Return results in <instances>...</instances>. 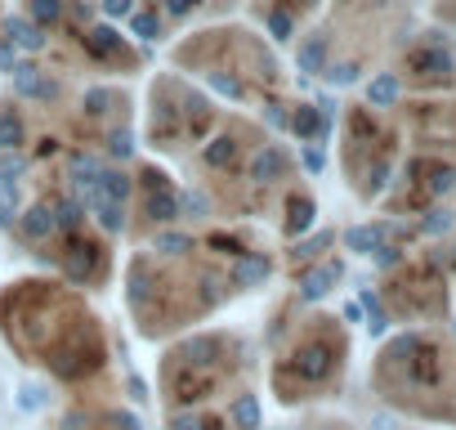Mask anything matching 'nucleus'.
Here are the masks:
<instances>
[{
  "label": "nucleus",
  "mask_w": 456,
  "mask_h": 430,
  "mask_svg": "<svg viewBox=\"0 0 456 430\" xmlns=\"http://www.w3.org/2000/svg\"><path fill=\"white\" fill-rule=\"evenodd\" d=\"M130 28L139 41H161V19L152 10H130Z\"/></svg>",
  "instance_id": "obj_19"
},
{
  "label": "nucleus",
  "mask_w": 456,
  "mask_h": 430,
  "mask_svg": "<svg viewBox=\"0 0 456 430\" xmlns=\"http://www.w3.org/2000/svg\"><path fill=\"white\" fill-rule=\"evenodd\" d=\"M103 421H108V426H121V430H143V426H139V417H134V412H108V417H103Z\"/></svg>",
  "instance_id": "obj_35"
},
{
  "label": "nucleus",
  "mask_w": 456,
  "mask_h": 430,
  "mask_svg": "<svg viewBox=\"0 0 456 430\" xmlns=\"http://www.w3.org/2000/svg\"><path fill=\"white\" fill-rule=\"evenodd\" d=\"M170 430H206V417H197V412H175V417H170Z\"/></svg>",
  "instance_id": "obj_34"
},
{
  "label": "nucleus",
  "mask_w": 456,
  "mask_h": 430,
  "mask_svg": "<svg viewBox=\"0 0 456 430\" xmlns=\"http://www.w3.org/2000/svg\"><path fill=\"white\" fill-rule=\"evenodd\" d=\"M103 153H108V157H117V161H126V157H134V135H130L126 126H117V130H108V139H103Z\"/></svg>",
  "instance_id": "obj_20"
},
{
  "label": "nucleus",
  "mask_w": 456,
  "mask_h": 430,
  "mask_svg": "<svg viewBox=\"0 0 456 430\" xmlns=\"http://www.w3.org/2000/svg\"><path fill=\"white\" fill-rule=\"evenodd\" d=\"M291 28H296V23H291V14H282V10H273V14H269V32H273L278 41H291Z\"/></svg>",
  "instance_id": "obj_32"
},
{
  "label": "nucleus",
  "mask_w": 456,
  "mask_h": 430,
  "mask_svg": "<svg viewBox=\"0 0 456 430\" xmlns=\"http://www.w3.org/2000/svg\"><path fill=\"white\" fill-rule=\"evenodd\" d=\"M291 130H296L300 139H322V135H327V117H322L318 108H300L296 121H291Z\"/></svg>",
  "instance_id": "obj_13"
},
{
  "label": "nucleus",
  "mask_w": 456,
  "mask_h": 430,
  "mask_svg": "<svg viewBox=\"0 0 456 430\" xmlns=\"http://www.w3.org/2000/svg\"><path fill=\"white\" fill-rule=\"evenodd\" d=\"M206 211H210V202H206V193H201V188H188V193H179V215H192V220H206Z\"/></svg>",
  "instance_id": "obj_25"
},
{
  "label": "nucleus",
  "mask_w": 456,
  "mask_h": 430,
  "mask_svg": "<svg viewBox=\"0 0 456 430\" xmlns=\"http://www.w3.org/2000/svg\"><path fill=\"white\" fill-rule=\"evenodd\" d=\"M10 77H14V95H23V99H54V95H59V86L45 81L32 63H19Z\"/></svg>",
  "instance_id": "obj_5"
},
{
  "label": "nucleus",
  "mask_w": 456,
  "mask_h": 430,
  "mask_svg": "<svg viewBox=\"0 0 456 430\" xmlns=\"http://www.w3.org/2000/svg\"><path fill=\"white\" fill-rule=\"evenodd\" d=\"M86 112H90V117L108 112V95H103V90H90V95H86Z\"/></svg>",
  "instance_id": "obj_37"
},
{
  "label": "nucleus",
  "mask_w": 456,
  "mask_h": 430,
  "mask_svg": "<svg viewBox=\"0 0 456 430\" xmlns=\"http://www.w3.org/2000/svg\"><path fill=\"white\" fill-rule=\"evenodd\" d=\"M50 215H54V234H77V229H81L86 206H81L72 193H63V197H54V202H50Z\"/></svg>",
  "instance_id": "obj_7"
},
{
  "label": "nucleus",
  "mask_w": 456,
  "mask_h": 430,
  "mask_svg": "<svg viewBox=\"0 0 456 430\" xmlns=\"http://www.w3.org/2000/svg\"><path fill=\"white\" fill-rule=\"evenodd\" d=\"M358 72H362L358 63H336V68H327V81H331V86H354Z\"/></svg>",
  "instance_id": "obj_30"
},
{
  "label": "nucleus",
  "mask_w": 456,
  "mask_h": 430,
  "mask_svg": "<svg viewBox=\"0 0 456 430\" xmlns=\"http://www.w3.org/2000/svg\"><path fill=\"white\" fill-rule=\"evenodd\" d=\"M367 99H371L376 108H385V103H394V99H398V81H394L389 72H385V77H376V81L367 86Z\"/></svg>",
  "instance_id": "obj_23"
},
{
  "label": "nucleus",
  "mask_w": 456,
  "mask_h": 430,
  "mask_svg": "<svg viewBox=\"0 0 456 430\" xmlns=\"http://www.w3.org/2000/svg\"><path fill=\"white\" fill-rule=\"evenodd\" d=\"M340 278V265L331 260V265H322V269H309L305 278H300V296L305 301H318V296H327L331 292V283Z\"/></svg>",
  "instance_id": "obj_9"
},
{
  "label": "nucleus",
  "mask_w": 456,
  "mask_h": 430,
  "mask_svg": "<svg viewBox=\"0 0 456 430\" xmlns=\"http://www.w3.org/2000/svg\"><path fill=\"white\" fill-rule=\"evenodd\" d=\"M45 399H50V390H45V385H23V390H19V408H23V412L45 408Z\"/></svg>",
  "instance_id": "obj_29"
},
{
  "label": "nucleus",
  "mask_w": 456,
  "mask_h": 430,
  "mask_svg": "<svg viewBox=\"0 0 456 430\" xmlns=\"http://www.w3.org/2000/svg\"><path fill=\"white\" fill-rule=\"evenodd\" d=\"M192 10H197V0H166V14H175V19H183Z\"/></svg>",
  "instance_id": "obj_39"
},
{
  "label": "nucleus",
  "mask_w": 456,
  "mask_h": 430,
  "mask_svg": "<svg viewBox=\"0 0 456 430\" xmlns=\"http://www.w3.org/2000/svg\"><path fill=\"white\" fill-rule=\"evenodd\" d=\"M99 188H103V197H112V202H130V175L126 170H99Z\"/></svg>",
  "instance_id": "obj_15"
},
{
  "label": "nucleus",
  "mask_w": 456,
  "mask_h": 430,
  "mask_svg": "<svg viewBox=\"0 0 456 430\" xmlns=\"http://www.w3.org/2000/svg\"><path fill=\"white\" fill-rule=\"evenodd\" d=\"M14 229H19L23 243H45V238L54 234L50 202H32V206H23V211H19V220H14Z\"/></svg>",
  "instance_id": "obj_1"
},
{
  "label": "nucleus",
  "mask_w": 456,
  "mask_h": 430,
  "mask_svg": "<svg viewBox=\"0 0 456 430\" xmlns=\"http://www.w3.org/2000/svg\"><path fill=\"white\" fill-rule=\"evenodd\" d=\"M300 161H305V170H314V175H318L327 157H322V148H305V153H300Z\"/></svg>",
  "instance_id": "obj_38"
},
{
  "label": "nucleus",
  "mask_w": 456,
  "mask_h": 430,
  "mask_svg": "<svg viewBox=\"0 0 456 430\" xmlns=\"http://www.w3.org/2000/svg\"><path fill=\"white\" fill-rule=\"evenodd\" d=\"M19 68V50L10 41H0V72H14Z\"/></svg>",
  "instance_id": "obj_36"
},
{
  "label": "nucleus",
  "mask_w": 456,
  "mask_h": 430,
  "mask_svg": "<svg viewBox=\"0 0 456 430\" xmlns=\"http://www.w3.org/2000/svg\"><path fill=\"white\" fill-rule=\"evenodd\" d=\"M143 215H148V220H157V225L179 220V193L166 188V184H152V193L143 197Z\"/></svg>",
  "instance_id": "obj_4"
},
{
  "label": "nucleus",
  "mask_w": 456,
  "mask_h": 430,
  "mask_svg": "<svg viewBox=\"0 0 456 430\" xmlns=\"http://www.w3.org/2000/svg\"><path fill=\"white\" fill-rule=\"evenodd\" d=\"M269 274H273L269 256L242 252V256L233 260V274H228V283H233V287H260V283H269Z\"/></svg>",
  "instance_id": "obj_2"
},
{
  "label": "nucleus",
  "mask_w": 456,
  "mask_h": 430,
  "mask_svg": "<svg viewBox=\"0 0 456 430\" xmlns=\"http://www.w3.org/2000/svg\"><path fill=\"white\" fill-rule=\"evenodd\" d=\"M282 166H287V157H282V148H260V153L251 157V166H247V175H251L256 184H273V179L282 175Z\"/></svg>",
  "instance_id": "obj_8"
},
{
  "label": "nucleus",
  "mask_w": 456,
  "mask_h": 430,
  "mask_svg": "<svg viewBox=\"0 0 456 430\" xmlns=\"http://www.w3.org/2000/svg\"><path fill=\"white\" fill-rule=\"evenodd\" d=\"M425 229H429V234H438V229H447V211H434V215H429V220H425Z\"/></svg>",
  "instance_id": "obj_41"
},
{
  "label": "nucleus",
  "mask_w": 456,
  "mask_h": 430,
  "mask_svg": "<svg viewBox=\"0 0 456 430\" xmlns=\"http://www.w3.org/2000/svg\"><path fill=\"white\" fill-rule=\"evenodd\" d=\"M103 10H108L112 19H121V14H130V0H103Z\"/></svg>",
  "instance_id": "obj_40"
},
{
  "label": "nucleus",
  "mask_w": 456,
  "mask_h": 430,
  "mask_svg": "<svg viewBox=\"0 0 456 430\" xmlns=\"http://www.w3.org/2000/svg\"><path fill=\"white\" fill-rule=\"evenodd\" d=\"M210 86L219 90V95H228V99H242L247 90H242V81H233V77H219V72H210Z\"/></svg>",
  "instance_id": "obj_31"
},
{
  "label": "nucleus",
  "mask_w": 456,
  "mask_h": 430,
  "mask_svg": "<svg viewBox=\"0 0 456 430\" xmlns=\"http://www.w3.org/2000/svg\"><path fill=\"white\" fill-rule=\"evenodd\" d=\"M94 265H99V256H94V247H86V243H81V247H72V252H68V260H63V269H68V278H72V283H86V278L94 274Z\"/></svg>",
  "instance_id": "obj_12"
},
{
  "label": "nucleus",
  "mask_w": 456,
  "mask_h": 430,
  "mask_svg": "<svg viewBox=\"0 0 456 430\" xmlns=\"http://www.w3.org/2000/svg\"><path fill=\"white\" fill-rule=\"evenodd\" d=\"M59 0H28V19L32 23H41V28H50V23H59Z\"/></svg>",
  "instance_id": "obj_26"
},
{
  "label": "nucleus",
  "mask_w": 456,
  "mask_h": 430,
  "mask_svg": "<svg viewBox=\"0 0 456 430\" xmlns=\"http://www.w3.org/2000/svg\"><path fill=\"white\" fill-rule=\"evenodd\" d=\"M314 225V202L309 197H291V234H305Z\"/></svg>",
  "instance_id": "obj_27"
},
{
  "label": "nucleus",
  "mask_w": 456,
  "mask_h": 430,
  "mask_svg": "<svg viewBox=\"0 0 456 430\" xmlns=\"http://www.w3.org/2000/svg\"><path fill=\"white\" fill-rule=\"evenodd\" d=\"M28 175V157L23 153H0V179H23Z\"/></svg>",
  "instance_id": "obj_28"
},
{
  "label": "nucleus",
  "mask_w": 456,
  "mask_h": 430,
  "mask_svg": "<svg viewBox=\"0 0 456 430\" xmlns=\"http://www.w3.org/2000/svg\"><path fill=\"white\" fill-rule=\"evenodd\" d=\"M90 215L99 220V229L103 234H126V202H99V206H90Z\"/></svg>",
  "instance_id": "obj_11"
},
{
  "label": "nucleus",
  "mask_w": 456,
  "mask_h": 430,
  "mask_svg": "<svg viewBox=\"0 0 456 430\" xmlns=\"http://www.w3.org/2000/svg\"><path fill=\"white\" fill-rule=\"evenodd\" d=\"M385 234H389L385 225H358V229H349V234H345V247H349V252H358V256H371V252L385 243Z\"/></svg>",
  "instance_id": "obj_10"
},
{
  "label": "nucleus",
  "mask_w": 456,
  "mask_h": 430,
  "mask_svg": "<svg viewBox=\"0 0 456 430\" xmlns=\"http://www.w3.org/2000/svg\"><path fill=\"white\" fill-rule=\"evenodd\" d=\"M19 211H23V202H19V184L14 179H0V225H14L19 220Z\"/></svg>",
  "instance_id": "obj_17"
},
{
  "label": "nucleus",
  "mask_w": 456,
  "mask_h": 430,
  "mask_svg": "<svg viewBox=\"0 0 456 430\" xmlns=\"http://www.w3.org/2000/svg\"><path fill=\"white\" fill-rule=\"evenodd\" d=\"M327 243H331V234H318V238L300 243V247H296V260H314V256H318V252H322Z\"/></svg>",
  "instance_id": "obj_33"
},
{
  "label": "nucleus",
  "mask_w": 456,
  "mask_h": 430,
  "mask_svg": "<svg viewBox=\"0 0 456 430\" xmlns=\"http://www.w3.org/2000/svg\"><path fill=\"white\" fill-rule=\"evenodd\" d=\"M23 139H28L23 121H19L14 112H0V153H19Z\"/></svg>",
  "instance_id": "obj_14"
},
{
  "label": "nucleus",
  "mask_w": 456,
  "mask_h": 430,
  "mask_svg": "<svg viewBox=\"0 0 456 430\" xmlns=\"http://www.w3.org/2000/svg\"><path fill=\"white\" fill-rule=\"evenodd\" d=\"M157 252L161 256H183V252H192V238L179 234V229H166V234H157Z\"/></svg>",
  "instance_id": "obj_24"
},
{
  "label": "nucleus",
  "mask_w": 456,
  "mask_h": 430,
  "mask_svg": "<svg viewBox=\"0 0 456 430\" xmlns=\"http://www.w3.org/2000/svg\"><path fill=\"white\" fill-rule=\"evenodd\" d=\"M233 426L238 430H256L260 426V399L256 394H238L233 399Z\"/></svg>",
  "instance_id": "obj_16"
},
{
  "label": "nucleus",
  "mask_w": 456,
  "mask_h": 430,
  "mask_svg": "<svg viewBox=\"0 0 456 430\" xmlns=\"http://www.w3.org/2000/svg\"><path fill=\"white\" fill-rule=\"evenodd\" d=\"M5 41L14 45V50H41L45 45V28L41 23H32V19H5Z\"/></svg>",
  "instance_id": "obj_6"
},
{
  "label": "nucleus",
  "mask_w": 456,
  "mask_h": 430,
  "mask_svg": "<svg viewBox=\"0 0 456 430\" xmlns=\"http://www.w3.org/2000/svg\"><path fill=\"white\" fill-rule=\"evenodd\" d=\"M206 166H228V161H233L238 157V139H228V135H219V139H210L206 144Z\"/></svg>",
  "instance_id": "obj_18"
},
{
  "label": "nucleus",
  "mask_w": 456,
  "mask_h": 430,
  "mask_svg": "<svg viewBox=\"0 0 456 430\" xmlns=\"http://www.w3.org/2000/svg\"><path fill=\"white\" fill-rule=\"evenodd\" d=\"M103 170V157L94 153H68V184H72V197H81Z\"/></svg>",
  "instance_id": "obj_3"
},
{
  "label": "nucleus",
  "mask_w": 456,
  "mask_h": 430,
  "mask_svg": "<svg viewBox=\"0 0 456 430\" xmlns=\"http://www.w3.org/2000/svg\"><path fill=\"white\" fill-rule=\"evenodd\" d=\"M86 45H90L94 54H121V37H117V28H94V32L86 37Z\"/></svg>",
  "instance_id": "obj_21"
},
{
  "label": "nucleus",
  "mask_w": 456,
  "mask_h": 430,
  "mask_svg": "<svg viewBox=\"0 0 456 430\" xmlns=\"http://www.w3.org/2000/svg\"><path fill=\"white\" fill-rule=\"evenodd\" d=\"M265 121H269V126H287V112H278V108H269V112H265Z\"/></svg>",
  "instance_id": "obj_42"
},
{
  "label": "nucleus",
  "mask_w": 456,
  "mask_h": 430,
  "mask_svg": "<svg viewBox=\"0 0 456 430\" xmlns=\"http://www.w3.org/2000/svg\"><path fill=\"white\" fill-rule=\"evenodd\" d=\"M300 68H305V72H322V68H327V41H322V37H314V41L300 50Z\"/></svg>",
  "instance_id": "obj_22"
}]
</instances>
